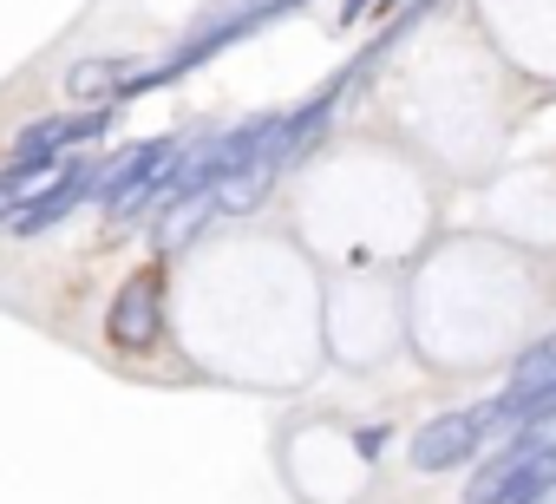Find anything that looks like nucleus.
<instances>
[{
    "label": "nucleus",
    "instance_id": "obj_1",
    "mask_svg": "<svg viewBox=\"0 0 556 504\" xmlns=\"http://www.w3.org/2000/svg\"><path fill=\"white\" fill-rule=\"evenodd\" d=\"M504 426V400H484V406H458V413H439L413 432V465L419 471H452L465 465L478 445H491Z\"/></svg>",
    "mask_w": 556,
    "mask_h": 504
},
{
    "label": "nucleus",
    "instance_id": "obj_2",
    "mask_svg": "<svg viewBox=\"0 0 556 504\" xmlns=\"http://www.w3.org/2000/svg\"><path fill=\"white\" fill-rule=\"evenodd\" d=\"M105 335H112V348H125V354L157 348V335H164V269H138V276L118 282L112 315H105Z\"/></svg>",
    "mask_w": 556,
    "mask_h": 504
},
{
    "label": "nucleus",
    "instance_id": "obj_3",
    "mask_svg": "<svg viewBox=\"0 0 556 504\" xmlns=\"http://www.w3.org/2000/svg\"><path fill=\"white\" fill-rule=\"evenodd\" d=\"M105 131H112V105H79V112H60V118H34L14 138V158H73V151L99 144Z\"/></svg>",
    "mask_w": 556,
    "mask_h": 504
},
{
    "label": "nucleus",
    "instance_id": "obj_4",
    "mask_svg": "<svg viewBox=\"0 0 556 504\" xmlns=\"http://www.w3.org/2000/svg\"><path fill=\"white\" fill-rule=\"evenodd\" d=\"M86 197H99V164H92V158H79V164H73V171H66V177H60L47 197L21 203V210H14L8 223H0V229H8V236H21V242H27V236H47V229H53V223H66V216H73Z\"/></svg>",
    "mask_w": 556,
    "mask_h": 504
},
{
    "label": "nucleus",
    "instance_id": "obj_5",
    "mask_svg": "<svg viewBox=\"0 0 556 504\" xmlns=\"http://www.w3.org/2000/svg\"><path fill=\"white\" fill-rule=\"evenodd\" d=\"M73 164H79V151H73V158H14L8 171H0V223H8L21 203L47 197V190H53Z\"/></svg>",
    "mask_w": 556,
    "mask_h": 504
},
{
    "label": "nucleus",
    "instance_id": "obj_6",
    "mask_svg": "<svg viewBox=\"0 0 556 504\" xmlns=\"http://www.w3.org/2000/svg\"><path fill=\"white\" fill-rule=\"evenodd\" d=\"M177 151H184V138H144V144H125L118 158H105V164H99V203H105V197H118L125 184H144V177H151V171H164Z\"/></svg>",
    "mask_w": 556,
    "mask_h": 504
},
{
    "label": "nucleus",
    "instance_id": "obj_7",
    "mask_svg": "<svg viewBox=\"0 0 556 504\" xmlns=\"http://www.w3.org/2000/svg\"><path fill=\"white\" fill-rule=\"evenodd\" d=\"M131 60H79L73 73H66V86H73V99H86V105H118L125 92H131Z\"/></svg>",
    "mask_w": 556,
    "mask_h": 504
},
{
    "label": "nucleus",
    "instance_id": "obj_8",
    "mask_svg": "<svg viewBox=\"0 0 556 504\" xmlns=\"http://www.w3.org/2000/svg\"><path fill=\"white\" fill-rule=\"evenodd\" d=\"M216 216V190H203V197H184V203H170L164 216H157V249H184L203 223Z\"/></svg>",
    "mask_w": 556,
    "mask_h": 504
},
{
    "label": "nucleus",
    "instance_id": "obj_9",
    "mask_svg": "<svg viewBox=\"0 0 556 504\" xmlns=\"http://www.w3.org/2000/svg\"><path fill=\"white\" fill-rule=\"evenodd\" d=\"M549 380H556V335L517 354V367H510V387H504V393L517 400V393H536V387H549Z\"/></svg>",
    "mask_w": 556,
    "mask_h": 504
},
{
    "label": "nucleus",
    "instance_id": "obj_10",
    "mask_svg": "<svg viewBox=\"0 0 556 504\" xmlns=\"http://www.w3.org/2000/svg\"><path fill=\"white\" fill-rule=\"evenodd\" d=\"M523 504H556V478H543V484H536V491H530Z\"/></svg>",
    "mask_w": 556,
    "mask_h": 504
},
{
    "label": "nucleus",
    "instance_id": "obj_11",
    "mask_svg": "<svg viewBox=\"0 0 556 504\" xmlns=\"http://www.w3.org/2000/svg\"><path fill=\"white\" fill-rule=\"evenodd\" d=\"M367 8H380V0H348V8H341V27H348V21H361Z\"/></svg>",
    "mask_w": 556,
    "mask_h": 504
}]
</instances>
